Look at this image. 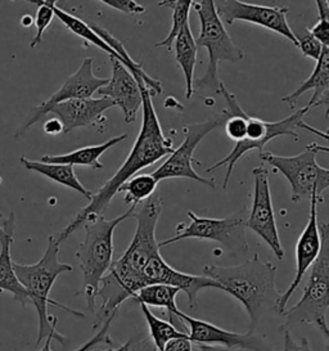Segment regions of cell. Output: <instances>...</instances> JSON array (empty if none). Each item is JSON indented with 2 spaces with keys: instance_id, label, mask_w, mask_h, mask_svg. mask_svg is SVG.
Here are the masks:
<instances>
[{
  "instance_id": "cell-1",
  "label": "cell",
  "mask_w": 329,
  "mask_h": 351,
  "mask_svg": "<svg viewBox=\"0 0 329 351\" xmlns=\"http://www.w3.org/2000/svg\"><path fill=\"white\" fill-rule=\"evenodd\" d=\"M164 210L161 197H149L143 206L134 211L136 229L133 239L120 258L112 261L107 274L101 280L97 299L102 304L95 318L93 330L102 327L106 319L117 314L126 300L134 299L138 291L143 289V271L149 260L160 254L156 229Z\"/></svg>"
},
{
  "instance_id": "cell-4",
  "label": "cell",
  "mask_w": 329,
  "mask_h": 351,
  "mask_svg": "<svg viewBox=\"0 0 329 351\" xmlns=\"http://www.w3.org/2000/svg\"><path fill=\"white\" fill-rule=\"evenodd\" d=\"M60 246L61 243L53 234L48 239V247L45 250L42 258L36 264L23 265V264L13 263L14 273L20 280L21 285L23 286V289H26L30 302L35 306L38 313L39 333H38L36 345H40L41 341L45 340L48 336H53L54 340L58 341L62 345H66V337L60 335L56 330L58 319L48 314L49 305L64 310L77 318L85 317L80 311L70 309L49 298L51 289L57 278L63 273H70L73 270L70 264H64L60 261L58 258Z\"/></svg>"
},
{
  "instance_id": "cell-9",
  "label": "cell",
  "mask_w": 329,
  "mask_h": 351,
  "mask_svg": "<svg viewBox=\"0 0 329 351\" xmlns=\"http://www.w3.org/2000/svg\"><path fill=\"white\" fill-rule=\"evenodd\" d=\"M328 151L326 145L311 143L300 155L279 156L263 151L260 152V158L287 179L292 202L297 204L302 199H310L313 195L324 201L323 193L329 186V170L319 165L317 156L319 152Z\"/></svg>"
},
{
  "instance_id": "cell-5",
  "label": "cell",
  "mask_w": 329,
  "mask_h": 351,
  "mask_svg": "<svg viewBox=\"0 0 329 351\" xmlns=\"http://www.w3.org/2000/svg\"><path fill=\"white\" fill-rule=\"evenodd\" d=\"M135 210L136 207L130 206L114 219H106L104 215H90L82 224L85 236L76 254L82 269V289L77 295H84L88 310L92 314L95 313V300L101 280L112 264L114 229L126 219L133 217Z\"/></svg>"
},
{
  "instance_id": "cell-44",
  "label": "cell",
  "mask_w": 329,
  "mask_h": 351,
  "mask_svg": "<svg viewBox=\"0 0 329 351\" xmlns=\"http://www.w3.org/2000/svg\"><path fill=\"white\" fill-rule=\"evenodd\" d=\"M32 22H34V20H32V17H31V16H29V14H27V16H23V17H22V25H23V26H30Z\"/></svg>"
},
{
  "instance_id": "cell-14",
  "label": "cell",
  "mask_w": 329,
  "mask_h": 351,
  "mask_svg": "<svg viewBox=\"0 0 329 351\" xmlns=\"http://www.w3.org/2000/svg\"><path fill=\"white\" fill-rule=\"evenodd\" d=\"M216 11L224 23L233 25L236 21H243L257 25L282 35L288 42L298 47L297 36L288 23L287 7H267L242 0H224L216 5Z\"/></svg>"
},
{
  "instance_id": "cell-36",
  "label": "cell",
  "mask_w": 329,
  "mask_h": 351,
  "mask_svg": "<svg viewBox=\"0 0 329 351\" xmlns=\"http://www.w3.org/2000/svg\"><path fill=\"white\" fill-rule=\"evenodd\" d=\"M126 351H157V349H156V346H154V342H152L149 336L141 335V336L130 340L129 348Z\"/></svg>"
},
{
  "instance_id": "cell-28",
  "label": "cell",
  "mask_w": 329,
  "mask_h": 351,
  "mask_svg": "<svg viewBox=\"0 0 329 351\" xmlns=\"http://www.w3.org/2000/svg\"><path fill=\"white\" fill-rule=\"evenodd\" d=\"M141 309H142L144 319L147 322V326L149 330V337L154 342L157 351H164L166 345L170 341L188 337V335L185 332L178 330L176 326L170 323L169 320L160 319L158 317H156L148 306L141 304Z\"/></svg>"
},
{
  "instance_id": "cell-3",
  "label": "cell",
  "mask_w": 329,
  "mask_h": 351,
  "mask_svg": "<svg viewBox=\"0 0 329 351\" xmlns=\"http://www.w3.org/2000/svg\"><path fill=\"white\" fill-rule=\"evenodd\" d=\"M202 276L217 282L221 289L239 301L249 317L248 330H257L267 313H278L282 295L276 287L277 267L258 254L233 267L207 265Z\"/></svg>"
},
{
  "instance_id": "cell-15",
  "label": "cell",
  "mask_w": 329,
  "mask_h": 351,
  "mask_svg": "<svg viewBox=\"0 0 329 351\" xmlns=\"http://www.w3.org/2000/svg\"><path fill=\"white\" fill-rule=\"evenodd\" d=\"M324 201L320 199L317 195H313L308 199L310 210H308V223L306 227L300 234L296 243V274L292 283L289 285L284 292H282L278 301V314L282 315L287 309L288 301L293 296L302 279L305 278L308 269L313 267L314 261L318 258L323 238L319 229L318 205Z\"/></svg>"
},
{
  "instance_id": "cell-40",
  "label": "cell",
  "mask_w": 329,
  "mask_h": 351,
  "mask_svg": "<svg viewBox=\"0 0 329 351\" xmlns=\"http://www.w3.org/2000/svg\"><path fill=\"white\" fill-rule=\"evenodd\" d=\"M292 351H314L311 349V345L308 342V339H301L300 342L293 340L292 342Z\"/></svg>"
},
{
  "instance_id": "cell-37",
  "label": "cell",
  "mask_w": 329,
  "mask_h": 351,
  "mask_svg": "<svg viewBox=\"0 0 329 351\" xmlns=\"http://www.w3.org/2000/svg\"><path fill=\"white\" fill-rule=\"evenodd\" d=\"M164 351H193V345L188 337H182V339L170 341L166 345Z\"/></svg>"
},
{
  "instance_id": "cell-6",
  "label": "cell",
  "mask_w": 329,
  "mask_h": 351,
  "mask_svg": "<svg viewBox=\"0 0 329 351\" xmlns=\"http://www.w3.org/2000/svg\"><path fill=\"white\" fill-rule=\"evenodd\" d=\"M323 238L321 250L318 258L314 261L308 276V283L304 289L301 299L292 308L284 310L282 317L284 323L279 330H289L295 326L311 324L329 340V224L319 223Z\"/></svg>"
},
{
  "instance_id": "cell-12",
  "label": "cell",
  "mask_w": 329,
  "mask_h": 351,
  "mask_svg": "<svg viewBox=\"0 0 329 351\" xmlns=\"http://www.w3.org/2000/svg\"><path fill=\"white\" fill-rule=\"evenodd\" d=\"M178 318L188 328V339L202 351H270L265 340L257 335V330L246 333L229 332L215 324L189 317L179 311Z\"/></svg>"
},
{
  "instance_id": "cell-29",
  "label": "cell",
  "mask_w": 329,
  "mask_h": 351,
  "mask_svg": "<svg viewBox=\"0 0 329 351\" xmlns=\"http://www.w3.org/2000/svg\"><path fill=\"white\" fill-rule=\"evenodd\" d=\"M158 182L152 174H139L130 178L126 183L120 186L119 193L125 192L123 202L130 206L138 207L139 204L147 201L156 191Z\"/></svg>"
},
{
  "instance_id": "cell-43",
  "label": "cell",
  "mask_w": 329,
  "mask_h": 351,
  "mask_svg": "<svg viewBox=\"0 0 329 351\" xmlns=\"http://www.w3.org/2000/svg\"><path fill=\"white\" fill-rule=\"evenodd\" d=\"M129 343H130V340L126 341L123 345L119 346V348H110V349H107V350L104 351H126L127 350V348H129Z\"/></svg>"
},
{
  "instance_id": "cell-39",
  "label": "cell",
  "mask_w": 329,
  "mask_h": 351,
  "mask_svg": "<svg viewBox=\"0 0 329 351\" xmlns=\"http://www.w3.org/2000/svg\"><path fill=\"white\" fill-rule=\"evenodd\" d=\"M318 7V19L329 20V3L328 0H315Z\"/></svg>"
},
{
  "instance_id": "cell-17",
  "label": "cell",
  "mask_w": 329,
  "mask_h": 351,
  "mask_svg": "<svg viewBox=\"0 0 329 351\" xmlns=\"http://www.w3.org/2000/svg\"><path fill=\"white\" fill-rule=\"evenodd\" d=\"M144 287L149 285H167L180 289L184 292L186 299L189 301V306L193 309L198 302V295L202 289H221V286L205 276H193L182 273L179 270L170 267L161 252L149 260L143 271Z\"/></svg>"
},
{
  "instance_id": "cell-23",
  "label": "cell",
  "mask_w": 329,
  "mask_h": 351,
  "mask_svg": "<svg viewBox=\"0 0 329 351\" xmlns=\"http://www.w3.org/2000/svg\"><path fill=\"white\" fill-rule=\"evenodd\" d=\"M127 138V134L117 135L111 139L103 142L101 145H88L79 149H75L64 155H47L41 158L42 162L49 164H67L71 166H86L94 170L103 169V164L99 161L101 156L111 149L114 145L123 142Z\"/></svg>"
},
{
  "instance_id": "cell-25",
  "label": "cell",
  "mask_w": 329,
  "mask_h": 351,
  "mask_svg": "<svg viewBox=\"0 0 329 351\" xmlns=\"http://www.w3.org/2000/svg\"><path fill=\"white\" fill-rule=\"evenodd\" d=\"M90 27L98 34V36L102 39L103 42L107 43L112 48L113 51L121 57V63L130 73H133V76L136 79V82H143L145 84L148 92L151 93L152 97L154 95H160V94L162 93V84L160 83L158 80L154 79V77H151L148 73L144 71L143 67L139 63L134 61L133 58L130 57V54L126 52L123 43L119 42L111 32H107L102 26H98L95 23H90Z\"/></svg>"
},
{
  "instance_id": "cell-27",
  "label": "cell",
  "mask_w": 329,
  "mask_h": 351,
  "mask_svg": "<svg viewBox=\"0 0 329 351\" xmlns=\"http://www.w3.org/2000/svg\"><path fill=\"white\" fill-rule=\"evenodd\" d=\"M51 10L54 13V17H57L72 34L82 38L85 42H89L93 45H95L98 49L107 53L111 58H116L121 62V57L114 52L107 43L103 42L102 39L98 36V34L90 27V23H86L80 19L72 16L71 13L63 11L62 8L57 7V4H51Z\"/></svg>"
},
{
  "instance_id": "cell-34",
  "label": "cell",
  "mask_w": 329,
  "mask_h": 351,
  "mask_svg": "<svg viewBox=\"0 0 329 351\" xmlns=\"http://www.w3.org/2000/svg\"><path fill=\"white\" fill-rule=\"evenodd\" d=\"M107 7L114 11L123 12L125 14H142L145 12L143 5L135 0H99Z\"/></svg>"
},
{
  "instance_id": "cell-11",
  "label": "cell",
  "mask_w": 329,
  "mask_h": 351,
  "mask_svg": "<svg viewBox=\"0 0 329 351\" xmlns=\"http://www.w3.org/2000/svg\"><path fill=\"white\" fill-rule=\"evenodd\" d=\"M226 120V116L223 114L212 119H208L202 123L185 125L183 128L185 135L183 143L167 156L162 165L160 166L157 170H154L152 173L154 179L158 183L166 179H178V178L191 179L211 189H216L214 179L204 178L195 171L193 164L197 162L198 165H201V162L195 160V152L197 147L204 141V138H206L211 132H214L219 126H221Z\"/></svg>"
},
{
  "instance_id": "cell-42",
  "label": "cell",
  "mask_w": 329,
  "mask_h": 351,
  "mask_svg": "<svg viewBox=\"0 0 329 351\" xmlns=\"http://www.w3.org/2000/svg\"><path fill=\"white\" fill-rule=\"evenodd\" d=\"M53 340H54V337H53V336H48V337L45 339V343H44V346H42L39 351H53L51 348V341Z\"/></svg>"
},
{
  "instance_id": "cell-20",
  "label": "cell",
  "mask_w": 329,
  "mask_h": 351,
  "mask_svg": "<svg viewBox=\"0 0 329 351\" xmlns=\"http://www.w3.org/2000/svg\"><path fill=\"white\" fill-rule=\"evenodd\" d=\"M14 229H16V215L14 213H10L3 223V236L0 237V291L10 292V295L20 302L22 306H26L30 304L29 295L23 286L21 285L17 278L14 269H13V260L10 255V247L13 243L14 237Z\"/></svg>"
},
{
  "instance_id": "cell-7",
  "label": "cell",
  "mask_w": 329,
  "mask_h": 351,
  "mask_svg": "<svg viewBox=\"0 0 329 351\" xmlns=\"http://www.w3.org/2000/svg\"><path fill=\"white\" fill-rule=\"evenodd\" d=\"M308 111L310 110L308 107H304L279 121H264L261 119L247 114L246 138L241 142H236L230 154L223 160H220L219 162H216L215 165L206 169V173H214L220 167L226 166V174L223 183V188L226 189L229 186L236 162L251 151H258V152L265 151V145L276 138L287 135V136H292L295 141H298L300 139L298 130L304 129V130L311 132L313 134L318 135L324 141H328L327 133H321L318 129L313 128L311 125L306 124L304 121V117Z\"/></svg>"
},
{
  "instance_id": "cell-21",
  "label": "cell",
  "mask_w": 329,
  "mask_h": 351,
  "mask_svg": "<svg viewBox=\"0 0 329 351\" xmlns=\"http://www.w3.org/2000/svg\"><path fill=\"white\" fill-rule=\"evenodd\" d=\"M308 90L314 94L308 101V110L318 106H328L329 102V47H324L323 52L317 61L315 69L313 70L308 79L298 86L296 90L282 98L283 102L288 104L291 108H295L298 99Z\"/></svg>"
},
{
  "instance_id": "cell-33",
  "label": "cell",
  "mask_w": 329,
  "mask_h": 351,
  "mask_svg": "<svg viewBox=\"0 0 329 351\" xmlns=\"http://www.w3.org/2000/svg\"><path fill=\"white\" fill-rule=\"evenodd\" d=\"M297 48L302 52V54L317 62L320 54L323 52L324 45L319 42L318 39H315L308 32H305L302 36L297 38Z\"/></svg>"
},
{
  "instance_id": "cell-2",
  "label": "cell",
  "mask_w": 329,
  "mask_h": 351,
  "mask_svg": "<svg viewBox=\"0 0 329 351\" xmlns=\"http://www.w3.org/2000/svg\"><path fill=\"white\" fill-rule=\"evenodd\" d=\"M138 84L143 99V123L134 142L133 148L121 167L99 188L97 193H93L89 204L77 213V215L72 219L67 227L63 228L60 233L54 234L60 243L79 230L86 217L90 215H104V211L111 205L113 197L119 193V189L123 183L136 176L141 170L154 165V162L167 157L174 151L173 139L164 134L160 119L156 114L152 101L154 97L148 92L143 82H138Z\"/></svg>"
},
{
  "instance_id": "cell-19",
  "label": "cell",
  "mask_w": 329,
  "mask_h": 351,
  "mask_svg": "<svg viewBox=\"0 0 329 351\" xmlns=\"http://www.w3.org/2000/svg\"><path fill=\"white\" fill-rule=\"evenodd\" d=\"M111 62L112 76L97 93L113 101L116 107L121 108L123 121L126 124H132L136 120L138 111L142 107V92L133 73L123 63L116 58H111Z\"/></svg>"
},
{
  "instance_id": "cell-13",
  "label": "cell",
  "mask_w": 329,
  "mask_h": 351,
  "mask_svg": "<svg viewBox=\"0 0 329 351\" xmlns=\"http://www.w3.org/2000/svg\"><path fill=\"white\" fill-rule=\"evenodd\" d=\"M252 174L255 178V189L252 207L246 219V228L256 233L271 248L274 256L282 261L284 258V248L282 246L278 232L277 219L269 183V171L264 166H258L252 170Z\"/></svg>"
},
{
  "instance_id": "cell-46",
  "label": "cell",
  "mask_w": 329,
  "mask_h": 351,
  "mask_svg": "<svg viewBox=\"0 0 329 351\" xmlns=\"http://www.w3.org/2000/svg\"><path fill=\"white\" fill-rule=\"evenodd\" d=\"M3 232H4V230H3V227H0V237L3 236Z\"/></svg>"
},
{
  "instance_id": "cell-10",
  "label": "cell",
  "mask_w": 329,
  "mask_h": 351,
  "mask_svg": "<svg viewBox=\"0 0 329 351\" xmlns=\"http://www.w3.org/2000/svg\"><path fill=\"white\" fill-rule=\"evenodd\" d=\"M186 217H189L191 224L186 227L179 224L174 237L158 242L160 248L193 238L199 241L217 242L234 255H243L248 252L249 246L246 236V208H242L234 215L224 219L198 217L193 211H188Z\"/></svg>"
},
{
  "instance_id": "cell-16",
  "label": "cell",
  "mask_w": 329,
  "mask_h": 351,
  "mask_svg": "<svg viewBox=\"0 0 329 351\" xmlns=\"http://www.w3.org/2000/svg\"><path fill=\"white\" fill-rule=\"evenodd\" d=\"M93 64H94L93 58H85L80 64L79 70L70 75L64 80L61 88L53 94L51 98H48L42 104L32 108L29 119L26 120V123L21 128L20 132L16 136L25 134L34 125L38 124L42 117H45L48 108L53 104H60L69 99L90 98L93 94L97 93L102 86L108 83V79H102L94 75Z\"/></svg>"
},
{
  "instance_id": "cell-32",
  "label": "cell",
  "mask_w": 329,
  "mask_h": 351,
  "mask_svg": "<svg viewBox=\"0 0 329 351\" xmlns=\"http://www.w3.org/2000/svg\"><path fill=\"white\" fill-rule=\"evenodd\" d=\"M114 318H116V314H113L108 319H106V322L102 324V327H101V330L95 336H93L90 340L86 341L85 343H82L79 349L73 351H89L92 350L93 348L99 346V345H110V346H112L113 341L110 337L108 332H110L111 324H112Z\"/></svg>"
},
{
  "instance_id": "cell-18",
  "label": "cell",
  "mask_w": 329,
  "mask_h": 351,
  "mask_svg": "<svg viewBox=\"0 0 329 351\" xmlns=\"http://www.w3.org/2000/svg\"><path fill=\"white\" fill-rule=\"evenodd\" d=\"M112 107L116 106L107 97L69 99L53 104L48 108L45 116L54 114L61 121L64 134L85 126H98L99 130H103V125L107 121L103 114Z\"/></svg>"
},
{
  "instance_id": "cell-41",
  "label": "cell",
  "mask_w": 329,
  "mask_h": 351,
  "mask_svg": "<svg viewBox=\"0 0 329 351\" xmlns=\"http://www.w3.org/2000/svg\"><path fill=\"white\" fill-rule=\"evenodd\" d=\"M284 333V343H283V351H292V342L293 337L289 330H283Z\"/></svg>"
},
{
  "instance_id": "cell-38",
  "label": "cell",
  "mask_w": 329,
  "mask_h": 351,
  "mask_svg": "<svg viewBox=\"0 0 329 351\" xmlns=\"http://www.w3.org/2000/svg\"><path fill=\"white\" fill-rule=\"evenodd\" d=\"M44 132L49 135L61 134V133H63V126H62L61 121L57 117L45 121Z\"/></svg>"
},
{
  "instance_id": "cell-31",
  "label": "cell",
  "mask_w": 329,
  "mask_h": 351,
  "mask_svg": "<svg viewBox=\"0 0 329 351\" xmlns=\"http://www.w3.org/2000/svg\"><path fill=\"white\" fill-rule=\"evenodd\" d=\"M25 1H29L31 4H35L38 7V12H36V16L34 20L35 27H36V34L30 43L31 49H35L40 44L44 32H47V29L49 27V25L54 19V13L51 10V4H54V3L48 1V0H25Z\"/></svg>"
},
{
  "instance_id": "cell-35",
  "label": "cell",
  "mask_w": 329,
  "mask_h": 351,
  "mask_svg": "<svg viewBox=\"0 0 329 351\" xmlns=\"http://www.w3.org/2000/svg\"><path fill=\"white\" fill-rule=\"evenodd\" d=\"M310 34L318 39L324 47H329V20L318 19V22L311 27Z\"/></svg>"
},
{
  "instance_id": "cell-24",
  "label": "cell",
  "mask_w": 329,
  "mask_h": 351,
  "mask_svg": "<svg viewBox=\"0 0 329 351\" xmlns=\"http://www.w3.org/2000/svg\"><path fill=\"white\" fill-rule=\"evenodd\" d=\"M20 161L21 164L25 166L27 170L35 171V173L45 176L61 186H67L72 191H76L77 193H80L89 201L92 199L93 192L82 186V182L75 174L73 166L67 165V164H49V162H42V161H32V160L26 158L25 156L21 157Z\"/></svg>"
},
{
  "instance_id": "cell-30",
  "label": "cell",
  "mask_w": 329,
  "mask_h": 351,
  "mask_svg": "<svg viewBox=\"0 0 329 351\" xmlns=\"http://www.w3.org/2000/svg\"><path fill=\"white\" fill-rule=\"evenodd\" d=\"M193 3L195 0H161L158 3L160 7L173 10V23L167 36L164 40L157 43L154 48H164L167 51H173L175 36L185 22L189 21V13L193 7Z\"/></svg>"
},
{
  "instance_id": "cell-22",
  "label": "cell",
  "mask_w": 329,
  "mask_h": 351,
  "mask_svg": "<svg viewBox=\"0 0 329 351\" xmlns=\"http://www.w3.org/2000/svg\"><path fill=\"white\" fill-rule=\"evenodd\" d=\"M175 61L184 75L185 99H191L195 94V69L197 64L198 47L195 44V35L191 29L189 21L185 22L175 36Z\"/></svg>"
},
{
  "instance_id": "cell-26",
  "label": "cell",
  "mask_w": 329,
  "mask_h": 351,
  "mask_svg": "<svg viewBox=\"0 0 329 351\" xmlns=\"http://www.w3.org/2000/svg\"><path fill=\"white\" fill-rule=\"evenodd\" d=\"M180 289L167 286V285H149L145 286L135 295L134 300L145 306H154L166 309L169 314V322L175 326V322L182 323L178 318V313L180 311L176 305V296L179 295ZM184 327V324L182 323Z\"/></svg>"
},
{
  "instance_id": "cell-45",
  "label": "cell",
  "mask_w": 329,
  "mask_h": 351,
  "mask_svg": "<svg viewBox=\"0 0 329 351\" xmlns=\"http://www.w3.org/2000/svg\"><path fill=\"white\" fill-rule=\"evenodd\" d=\"M224 0H215V4L216 5H219V4H221Z\"/></svg>"
},
{
  "instance_id": "cell-8",
  "label": "cell",
  "mask_w": 329,
  "mask_h": 351,
  "mask_svg": "<svg viewBox=\"0 0 329 351\" xmlns=\"http://www.w3.org/2000/svg\"><path fill=\"white\" fill-rule=\"evenodd\" d=\"M192 8H195L201 22V30L195 39V44L198 48H206L208 53V66L205 75L195 80L193 86L195 90V88H207L217 93L220 84L217 75L219 63L221 61L239 62L245 58V53L226 32V25L216 11L215 0H201L199 3L195 1Z\"/></svg>"
}]
</instances>
